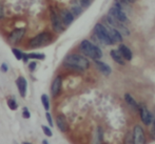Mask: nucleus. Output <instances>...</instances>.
Here are the masks:
<instances>
[{
  "label": "nucleus",
  "mask_w": 155,
  "mask_h": 144,
  "mask_svg": "<svg viewBox=\"0 0 155 144\" xmlns=\"http://www.w3.org/2000/svg\"><path fill=\"white\" fill-rule=\"evenodd\" d=\"M63 65L74 71L84 72L90 67V62L86 57L78 54H69L63 59Z\"/></svg>",
  "instance_id": "nucleus-1"
},
{
  "label": "nucleus",
  "mask_w": 155,
  "mask_h": 144,
  "mask_svg": "<svg viewBox=\"0 0 155 144\" xmlns=\"http://www.w3.org/2000/svg\"><path fill=\"white\" fill-rule=\"evenodd\" d=\"M79 50L84 56L93 59V60H99L102 57V52L97 45L91 42L90 40H82L79 44Z\"/></svg>",
  "instance_id": "nucleus-2"
},
{
  "label": "nucleus",
  "mask_w": 155,
  "mask_h": 144,
  "mask_svg": "<svg viewBox=\"0 0 155 144\" xmlns=\"http://www.w3.org/2000/svg\"><path fill=\"white\" fill-rule=\"evenodd\" d=\"M53 39V36L50 32H41L37 34L36 36L32 37L27 43V46L29 49H38L45 45L49 44Z\"/></svg>",
  "instance_id": "nucleus-3"
},
{
  "label": "nucleus",
  "mask_w": 155,
  "mask_h": 144,
  "mask_svg": "<svg viewBox=\"0 0 155 144\" xmlns=\"http://www.w3.org/2000/svg\"><path fill=\"white\" fill-rule=\"evenodd\" d=\"M94 34L96 35V37L98 38V40L101 43L106 45H112L114 44V42L111 39L110 35H109V30L101 23H97V24L94 27Z\"/></svg>",
  "instance_id": "nucleus-4"
},
{
  "label": "nucleus",
  "mask_w": 155,
  "mask_h": 144,
  "mask_svg": "<svg viewBox=\"0 0 155 144\" xmlns=\"http://www.w3.org/2000/svg\"><path fill=\"white\" fill-rule=\"evenodd\" d=\"M50 18H51L52 29H53V30L55 33H62L65 27H67L63 24L61 18H60V16H59V13L55 12L53 8L50 10Z\"/></svg>",
  "instance_id": "nucleus-5"
},
{
  "label": "nucleus",
  "mask_w": 155,
  "mask_h": 144,
  "mask_svg": "<svg viewBox=\"0 0 155 144\" xmlns=\"http://www.w3.org/2000/svg\"><path fill=\"white\" fill-rule=\"evenodd\" d=\"M109 15L112 16L113 18H115L116 20H118L119 22H127V20H128L126 13L124 12L123 8H121L120 3L118 1L114 2V5L109 11Z\"/></svg>",
  "instance_id": "nucleus-6"
},
{
  "label": "nucleus",
  "mask_w": 155,
  "mask_h": 144,
  "mask_svg": "<svg viewBox=\"0 0 155 144\" xmlns=\"http://www.w3.org/2000/svg\"><path fill=\"white\" fill-rule=\"evenodd\" d=\"M25 33H27V30H25V27H18V29L13 30L8 36V43H10V44H13V45L18 44V43L23 39Z\"/></svg>",
  "instance_id": "nucleus-7"
},
{
  "label": "nucleus",
  "mask_w": 155,
  "mask_h": 144,
  "mask_svg": "<svg viewBox=\"0 0 155 144\" xmlns=\"http://www.w3.org/2000/svg\"><path fill=\"white\" fill-rule=\"evenodd\" d=\"M133 144H146V136L140 125H135L133 130Z\"/></svg>",
  "instance_id": "nucleus-8"
},
{
  "label": "nucleus",
  "mask_w": 155,
  "mask_h": 144,
  "mask_svg": "<svg viewBox=\"0 0 155 144\" xmlns=\"http://www.w3.org/2000/svg\"><path fill=\"white\" fill-rule=\"evenodd\" d=\"M139 110V115H140V119L143 121V124L146 125H150L153 122V116L150 113V110L146 107L145 105H140L138 107Z\"/></svg>",
  "instance_id": "nucleus-9"
},
{
  "label": "nucleus",
  "mask_w": 155,
  "mask_h": 144,
  "mask_svg": "<svg viewBox=\"0 0 155 144\" xmlns=\"http://www.w3.org/2000/svg\"><path fill=\"white\" fill-rule=\"evenodd\" d=\"M59 16L65 27H69V25L74 21V18H75L73 13H72L70 10H68V8H62V10H60Z\"/></svg>",
  "instance_id": "nucleus-10"
},
{
  "label": "nucleus",
  "mask_w": 155,
  "mask_h": 144,
  "mask_svg": "<svg viewBox=\"0 0 155 144\" xmlns=\"http://www.w3.org/2000/svg\"><path fill=\"white\" fill-rule=\"evenodd\" d=\"M16 85L18 88L19 95L22 98H25L27 96V91H28V81L23 76H19L16 80Z\"/></svg>",
  "instance_id": "nucleus-11"
},
{
  "label": "nucleus",
  "mask_w": 155,
  "mask_h": 144,
  "mask_svg": "<svg viewBox=\"0 0 155 144\" xmlns=\"http://www.w3.org/2000/svg\"><path fill=\"white\" fill-rule=\"evenodd\" d=\"M61 86H62V78L61 76H57L55 79L53 80L51 85V94L52 97H57L61 91Z\"/></svg>",
  "instance_id": "nucleus-12"
},
{
  "label": "nucleus",
  "mask_w": 155,
  "mask_h": 144,
  "mask_svg": "<svg viewBox=\"0 0 155 144\" xmlns=\"http://www.w3.org/2000/svg\"><path fill=\"white\" fill-rule=\"evenodd\" d=\"M56 122H57V127L59 128L60 132L65 133L69 128V125H68V121L67 118H65L64 115L59 114L56 117Z\"/></svg>",
  "instance_id": "nucleus-13"
},
{
  "label": "nucleus",
  "mask_w": 155,
  "mask_h": 144,
  "mask_svg": "<svg viewBox=\"0 0 155 144\" xmlns=\"http://www.w3.org/2000/svg\"><path fill=\"white\" fill-rule=\"evenodd\" d=\"M45 55L43 53H29V54H25L23 55L22 61L25 63H28L29 60H45Z\"/></svg>",
  "instance_id": "nucleus-14"
},
{
  "label": "nucleus",
  "mask_w": 155,
  "mask_h": 144,
  "mask_svg": "<svg viewBox=\"0 0 155 144\" xmlns=\"http://www.w3.org/2000/svg\"><path fill=\"white\" fill-rule=\"evenodd\" d=\"M94 61H95V65L97 66V69H99L100 73H102L106 76H109L112 73V69H111V67L109 66L107 63L102 62V61H99V60H94Z\"/></svg>",
  "instance_id": "nucleus-15"
},
{
  "label": "nucleus",
  "mask_w": 155,
  "mask_h": 144,
  "mask_svg": "<svg viewBox=\"0 0 155 144\" xmlns=\"http://www.w3.org/2000/svg\"><path fill=\"white\" fill-rule=\"evenodd\" d=\"M108 30H109V35H110L111 39H112V41L114 43L119 42V41L123 40V34L117 29L111 27L110 29H108Z\"/></svg>",
  "instance_id": "nucleus-16"
},
{
  "label": "nucleus",
  "mask_w": 155,
  "mask_h": 144,
  "mask_svg": "<svg viewBox=\"0 0 155 144\" xmlns=\"http://www.w3.org/2000/svg\"><path fill=\"white\" fill-rule=\"evenodd\" d=\"M118 51L120 52V54H121V56L124 57V59H126V60H132V58H133V54H132V52H131V50L129 49L127 45H124V44H120L119 45V47H118Z\"/></svg>",
  "instance_id": "nucleus-17"
},
{
  "label": "nucleus",
  "mask_w": 155,
  "mask_h": 144,
  "mask_svg": "<svg viewBox=\"0 0 155 144\" xmlns=\"http://www.w3.org/2000/svg\"><path fill=\"white\" fill-rule=\"evenodd\" d=\"M110 55L116 63H118V64H120V65H124V59L123 56H121V54L119 51L112 50V51L110 52Z\"/></svg>",
  "instance_id": "nucleus-18"
},
{
  "label": "nucleus",
  "mask_w": 155,
  "mask_h": 144,
  "mask_svg": "<svg viewBox=\"0 0 155 144\" xmlns=\"http://www.w3.org/2000/svg\"><path fill=\"white\" fill-rule=\"evenodd\" d=\"M124 100H126L127 103H128L130 106H132L133 108H138L139 107L138 104H137V102L135 101V99L130 95V94H126V95H124Z\"/></svg>",
  "instance_id": "nucleus-19"
},
{
  "label": "nucleus",
  "mask_w": 155,
  "mask_h": 144,
  "mask_svg": "<svg viewBox=\"0 0 155 144\" xmlns=\"http://www.w3.org/2000/svg\"><path fill=\"white\" fill-rule=\"evenodd\" d=\"M40 99H41V103H42L45 110H47V112H49V110H50V99H49V96L45 95V94H42V95H41Z\"/></svg>",
  "instance_id": "nucleus-20"
},
{
  "label": "nucleus",
  "mask_w": 155,
  "mask_h": 144,
  "mask_svg": "<svg viewBox=\"0 0 155 144\" xmlns=\"http://www.w3.org/2000/svg\"><path fill=\"white\" fill-rule=\"evenodd\" d=\"M6 102H8V106L11 110H16L18 108V103H17L15 98H10V99H8Z\"/></svg>",
  "instance_id": "nucleus-21"
},
{
  "label": "nucleus",
  "mask_w": 155,
  "mask_h": 144,
  "mask_svg": "<svg viewBox=\"0 0 155 144\" xmlns=\"http://www.w3.org/2000/svg\"><path fill=\"white\" fill-rule=\"evenodd\" d=\"M12 53L17 60H22L23 55H25V53L22 51H20L19 49H17V47H12Z\"/></svg>",
  "instance_id": "nucleus-22"
},
{
  "label": "nucleus",
  "mask_w": 155,
  "mask_h": 144,
  "mask_svg": "<svg viewBox=\"0 0 155 144\" xmlns=\"http://www.w3.org/2000/svg\"><path fill=\"white\" fill-rule=\"evenodd\" d=\"M75 2L77 4H79L82 8H88V6L91 4V0H75Z\"/></svg>",
  "instance_id": "nucleus-23"
},
{
  "label": "nucleus",
  "mask_w": 155,
  "mask_h": 144,
  "mask_svg": "<svg viewBox=\"0 0 155 144\" xmlns=\"http://www.w3.org/2000/svg\"><path fill=\"white\" fill-rule=\"evenodd\" d=\"M42 130H43V134H45L47 137H52V136H53V132H52V130L49 127V126L42 125Z\"/></svg>",
  "instance_id": "nucleus-24"
},
{
  "label": "nucleus",
  "mask_w": 155,
  "mask_h": 144,
  "mask_svg": "<svg viewBox=\"0 0 155 144\" xmlns=\"http://www.w3.org/2000/svg\"><path fill=\"white\" fill-rule=\"evenodd\" d=\"M22 117L25 118V119H30V118H31V113H30V110H29V108H28V107H23Z\"/></svg>",
  "instance_id": "nucleus-25"
},
{
  "label": "nucleus",
  "mask_w": 155,
  "mask_h": 144,
  "mask_svg": "<svg viewBox=\"0 0 155 144\" xmlns=\"http://www.w3.org/2000/svg\"><path fill=\"white\" fill-rule=\"evenodd\" d=\"M45 118H47V120H48V122H49V124H50V126H54V123H53V119H52V116L51 114H50L49 112H47L45 113Z\"/></svg>",
  "instance_id": "nucleus-26"
},
{
  "label": "nucleus",
  "mask_w": 155,
  "mask_h": 144,
  "mask_svg": "<svg viewBox=\"0 0 155 144\" xmlns=\"http://www.w3.org/2000/svg\"><path fill=\"white\" fill-rule=\"evenodd\" d=\"M36 67H37V63L35 62V61H32V62L29 63V69H30V72H34L35 69H36Z\"/></svg>",
  "instance_id": "nucleus-27"
},
{
  "label": "nucleus",
  "mask_w": 155,
  "mask_h": 144,
  "mask_svg": "<svg viewBox=\"0 0 155 144\" xmlns=\"http://www.w3.org/2000/svg\"><path fill=\"white\" fill-rule=\"evenodd\" d=\"M0 71H1L2 73H6V72L8 71V66L5 62H3L1 65H0Z\"/></svg>",
  "instance_id": "nucleus-28"
},
{
  "label": "nucleus",
  "mask_w": 155,
  "mask_h": 144,
  "mask_svg": "<svg viewBox=\"0 0 155 144\" xmlns=\"http://www.w3.org/2000/svg\"><path fill=\"white\" fill-rule=\"evenodd\" d=\"M151 136L152 138L155 140V119H153V122H152V127H151Z\"/></svg>",
  "instance_id": "nucleus-29"
},
{
  "label": "nucleus",
  "mask_w": 155,
  "mask_h": 144,
  "mask_svg": "<svg viewBox=\"0 0 155 144\" xmlns=\"http://www.w3.org/2000/svg\"><path fill=\"white\" fill-rule=\"evenodd\" d=\"M4 18V11H3V6L2 4H0V20Z\"/></svg>",
  "instance_id": "nucleus-30"
},
{
  "label": "nucleus",
  "mask_w": 155,
  "mask_h": 144,
  "mask_svg": "<svg viewBox=\"0 0 155 144\" xmlns=\"http://www.w3.org/2000/svg\"><path fill=\"white\" fill-rule=\"evenodd\" d=\"M123 1H126V2H135L136 0H123Z\"/></svg>",
  "instance_id": "nucleus-31"
},
{
  "label": "nucleus",
  "mask_w": 155,
  "mask_h": 144,
  "mask_svg": "<svg viewBox=\"0 0 155 144\" xmlns=\"http://www.w3.org/2000/svg\"><path fill=\"white\" fill-rule=\"evenodd\" d=\"M42 144H49V142L45 139V140H42Z\"/></svg>",
  "instance_id": "nucleus-32"
},
{
  "label": "nucleus",
  "mask_w": 155,
  "mask_h": 144,
  "mask_svg": "<svg viewBox=\"0 0 155 144\" xmlns=\"http://www.w3.org/2000/svg\"><path fill=\"white\" fill-rule=\"evenodd\" d=\"M22 144H32V143H30V142H23Z\"/></svg>",
  "instance_id": "nucleus-33"
},
{
  "label": "nucleus",
  "mask_w": 155,
  "mask_h": 144,
  "mask_svg": "<svg viewBox=\"0 0 155 144\" xmlns=\"http://www.w3.org/2000/svg\"><path fill=\"white\" fill-rule=\"evenodd\" d=\"M14 144H18V143H17V142H14Z\"/></svg>",
  "instance_id": "nucleus-34"
}]
</instances>
